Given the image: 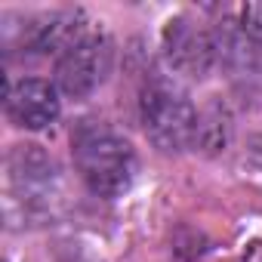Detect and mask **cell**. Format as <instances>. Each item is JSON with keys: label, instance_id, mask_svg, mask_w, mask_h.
I'll list each match as a JSON object with an SVG mask.
<instances>
[{"label": "cell", "instance_id": "8", "mask_svg": "<svg viewBox=\"0 0 262 262\" xmlns=\"http://www.w3.org/2000/svg\"><path fill=\"white\" fill-rule=\"evenodd\" d=\"M253 155H256V161L262 164V139H256V142H253Z\"/></svg>", "mask_w": 262, "mask_h": 262}, {"label": "cell", "instance_id": "4", "mask_svg": "<svg viewBox=\"0 0 262 262\" xmlns=\"http://www.w3.org/2000/svg\"><path fill=\"white\" fill-rule=\"evenodd\" d=\"M216 50H219V40L207 28H201L198 22H191L185 16L173 19L164 31V53H167L170 65L185 74H194V77L204 74L213 65Z\"/></svg>", "mask_w": 262, "mask_h": 262}, {"label": "cell", "instance_id": "2", "mask_svg": "<svg viewBox=\"0 0 262 262\" xmlns=\"http://www.w3.org/2000/svg\"><path fill=\"white\" fill-rule=\"evenodd\" d=\"M142 126L161 151H182L198 136V111L188 96L164 80H155L142 93Z\"/></svg>", "mask_w": 262, "mask_h": 262}, {"label": "cell", "instance_id": "3", "mask_svg": "<svg viewBox=\"0 0 262 262\" xmlns=\"http://www.w3.org/2000/svg\"><path fill=\"white\" fill-rule=\"evenodd\" d=\"M111 40L99 31H83L56 62V83L71 99L93 96L111 71Z\"/></svg>", "mask_w": 262, "mask_h": 262}, {"label": "cell", "instance_id": "7", "mask_svg": "<svg viewBox=\"0 0 262 262\" xmlns=\"http://www.w3.org/2000/svg\"><path fill=\"white\" fill-rule=\"evenodd\" d=\"M237 28L244 31L247 40H253V43L262 50V4H247V7L241 10Z\"/></svg>", "mask_w": 262, "mask_h": 262}, {"label": "cell", "instance_id": "5", "mask_svg": "<svg viewBox=\"0 0 262 262\" xmlns=\"http://www.w3.org/2000/svg\"><path fill=\"white\" fill-rule=\"evenodd\" d=\"M59 182L56 176V164L34 151V145H22L19 151H13L10 158V188H13V198H19L22 204H28L31 210L34 207H50L53 201V185Z\"/></svg>", "mask_w": 262, "mask_h": 262}, {"label": "cell", "instance_id": "6", "mask_svg": "<svg viewBox=\"0 0 262 262\" xmlns=\"http://www.w3.org/2000/svg\"><path fill=\"white\" fill-rule=\"evenodd\" d=\"M7 114L22 129H43L59 117V93L40 77L16 80L7 90Z\"/></svg>", "mask_w": 262, "mask_h": 262}, {"label": "cell", "instance_id": "1", "mask_svg": "<svg viewBox=\"0 0 262 262\" xmlns=\"http://www.w3.org/2000/svg\"><path fill=\"white\" fill-rule=\"evenodd\" d=\"M74 164L86 188L99 198H117L136 176V151L105 123H83L74 139Z\"/></svg>", "mask_w": 262, "mask_h": 262}]
</instances>
